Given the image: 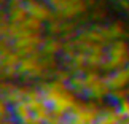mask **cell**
<instances>
[{
  "label": "cell",
  "mask_w": 129,
  "mask_h": 124,
  "mask_svg": "<svg viewBox=\"0 0 129 124\" xmlns=\"http://www.w3.org/2000/svg\"><path fill=\"white\" fill-rule=\"evenodd\" d=\"M105 81L110 86V89H123L129 84V64L123 68L105 75Z\"/></svg>",
  "instance_id": "8992f818"
},
{
  "label": "cell",
  "mask_w": 129,
  "mask_h": 124,
  "mask_svg": "<svg viewBox=\"0 0 129 124\" xmlns=\"http://www.w3.org/2000/svg\"><path fill=\"white\" fill-rule=\"evenodd\" d=\"M62 46L64 45L59 42V40H54V38H49V40H43L40 45V51L46 56H54L57 54L59 51H62Z\"/></svg>",
  "instance_id": "9c48e42d"
},
{
  "label": "cell",
  "mask_w": 129,
  "mask_h": 124,
  "mask_svg": "<svg viewBox=\"0 0 129 124\" xmlns=\"http://www.w3.org/2000/svg\"><path fill=\"white\" fill-rule=\"evenodd\" d=\"M110 97L118 103V102H121V100H124V99H127V91H126L124 88H123V89H112Z\"/></svg>",
  "instance_id": "30bf717a"
},
{
  "label": "cell",
  "mask_w": 129,
  "mask_h": 124,
  "mask_svg": "<svg viewBox=\"0 0 129 124\" xmlns=\"http://www.w3.org/2000/svg\"><path fill=\"white\" fill-rule=\"evenodd\" d=\"M101 110L102 108H99L91 102L86 103L77 100L73 108L66 115V124H96Z\"/></svg>",
  "instance_id": "6da1fadb"
},
{
  "label": "cell",
  "mask_w": 129,
  "mask_h": 124,
  "mask_svg": "<svg viewBox=\"0 0 129 124\" xmlns=\"http://www.w3.org/2000/svg\"><path fill=\"white\" fill-rule=\"evenodd\" d=\"M124 118L118 111V107H105L101 110L96 124H120Z\"/></svg>",
  "instance_id": "52a82bcc"
},
{
  "label": "cell",
  "mask_w": 129,
  "mask_h": 124,
  "mask_svg": "<svg viewBox=\"0 0 129 124\" xmlns=\"http://www.w3.org/2000/svg\"><path fill=\"white\" fill-rule=\"evenodd\" d=\"M69 89L77 96H85V73L72 75V78L67 81Z\"/></svg>",
  "instance_id": "ba28073f"
},
{
  "label": "cell",
  "mask_w": 129,
  "mask_h": 124,
  "mask_svg": "<svg viewBox=\"0 0 129 124\" xmlns=\"http://www.w3.org/2000/svg\"><path fill=\"white\" fill-rule=\"evenodd\" d=\"M2 124H14V122H13L11 119H8V121H7V119H5V121H2Z\"/></svg>",
  "instance_id": "8fae6325"
},
{
  "label": "cell",
  "mask_w": 129,
  "mask_h": 124,
  "mask_svg": "<svg viewBox=\"0 0 129 124\" xmlns=\"http://www.w3.org/2000/svg\"><path fill=\"white\" fill-rule=\"evenodd\" d=\"M129 64V46L124 40H113L107 48V57L102 68L115 72Z\"/></svg>",
  "instance_id": "7a4b0ae2"
},
{
  "label": "cell",
  "mask_w": 129,
  "mask_h": 124,
  "mask_svg": "<svg viewBox=\"0 0 129 124\" xmlns=\"http://www.w3.org/2000/svg\"><path fill=\"white\" fill-rule=\"evenodd\" d=\"M112 89L105 81V76H101L99 73L89 70L85 73V96L89 99L101 100L104 97H110Z\"/></svg>",
  "instance_id": "3957f363"
},
{
  "label": "cell",
  "mask_w": 129,
  "mask_h": 124,
  "mask_svg": "<svg viewBox=\"0 0 129 124\" xmlns=\"http://www.w3.org/2000/svg\"><path fill=\"white\" fill-rule=\"evenodd\" d=\"M13 2L19 3L21 7L26 10V11L30 14V16L40 19V21H53V10L49 5H43L42 2H37V0H13Z\"/></svg>",
  "instance_id": "5b68a950"
},
{
  "label": "cell",
  "mask_w": 129,
  "mask_h": 124,
  "mask_svg": "<svg viewBox=\"0 0 129 124\" xmlns=\"http://www.w3.org/2000/svg\"><path fill=\"white\" fill-rule=\"evenodd\" d=\"M54 13L61 14L64 19H72L86 10L85 0H46Z\"/></svg>",
  "instance_id": "277c9868"
}]
</instances>
